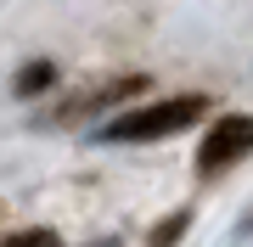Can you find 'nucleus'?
Listing matches in <instances>:
<instances>
[{
	"label": "nucleus",
	"mask_w": 253,
	"mask_h": 247,
	"mask_svg": "<svg viewBox=\"0 0 253 247\" xmlns=\"http://www.w3.org/2000/svg\"><path fill=\"white\" fill-rule=\"evenodd\" d=\"M11 247H56V242L45 236V230H34V236H17V242H11Z\"/></svg>",
	"instance_id": "nucleus-4"
},
{
	"label": "nucleus",
	"mask_w": 253,
	"mask_h": 247,
	"mask_svg": "<svg viewBox=\"0 0 253 247\" xmlns=\"http://www.w3.org/2000/svg\"><path fill=\"white\" fill-rule=\"evenodd\" d=\"M203 118V96H169L152 101V107H135L124 118H113L101 129V141H163V135H180Z\"/></svg>",
	"instance_id": "nucleus-1"
},
{
	"label": "nucleus",
	"mask_w": 253,
	"mask_h": 247,
	"mask_svg": "<svg viewBox=\"0 0 253 247\" xmlns=\"http://www.w3.org/2000/svg\"><path fill=\"white\" fill-rule=\"evenodd\" d=\"M45 79H51V68H45V62H34V68H28V73L17 79V90H23V96H34V90H40Z\"/></svg>",
	"instance_id": "nucleus-3"
},
{
	"label": "nucleus",
	"mask_w": 253,
	"mask_h": 247,
	"mask_svg": "<svg viewBox=\"0 0 253 247\" xmlns=\"http://www.w3.org/2000/svg\"><path fill=\"white\" fill-rule=\"evenodd\" d=\"M248 152H253V118H225L219 129H208L197 163L203 169H225V163H236V157H248Z\"/></svg>",
	"instance_id": "nucleus-2"
}]
</instances>
